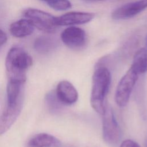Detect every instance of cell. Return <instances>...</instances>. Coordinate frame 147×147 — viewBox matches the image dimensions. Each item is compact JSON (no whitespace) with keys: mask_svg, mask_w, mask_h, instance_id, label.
Segmentation results:
<instances>
[{"mask_svg":"<svg viewBox=\"0 0 147 147\" xmlns=\"http://www.w3.org/2000/svg\"><path fill=\"white\" fill-rule=\"evenodd\" d=\"M102 115L103 139L107 144L112 146H117L121 140V129L109 105L105 104Z\"/></svg>","mask_w":147,"mask_h":147,"instance_id":"3957f363","label":"cell"},{"mask_svg":"<svg viewBox=\"0 0 147 147\" xmlns=\"http://www.w3.org/2000/svg\"><path fill=\"white\" fill-rule=\"evenodd\" d=\"M95 17L94 13L83 11H70L56 17L57 25L72 26L90 22Z\"/></svg>","mask_w":147,"mask_h":147,"instance_id":"9c48e42d","label":"cell"},{"mask_svg":"<svg viewBox=\"0 0 147 147\" xmlns=\"http://www.w3.org/2000/svg\"><path fill=\"white\" fill-rule=\"evenodd\" d=\"M60 37L63 43L72 49H80L85 45L87 41L85 31L74 26L65 29L61 33Z\"/></svg>","mask_w":147,"mask_h":147,"instance_id":"8992f818","label":"cell"},{"mask_svg":"<svg viewBox=\"0 0 147 147\" xmlns=\"http://www.w3.org/2000/svg\"><path fill=\"white\" fill-rule=\"evenodd\" d=\"M138 75L130 67L119 82L115 93V101L118 106L122 107L127 104L131 92L138 79Z\"/></svg>","mask_w":147,"mask_h":147,"instance_id":"5b68a950","label":"cell"},{"mask_svg":"<svg viewBox=\"0 0 147 147\" xmlns=\"http://www.w3.org/2000/svg\"><path fill=\"white\" fill-rule=\"evenodd\" d=\"M52 46V42L50 39L45 37H40L36 40L34 43V48L36 51L40 52H46L48 51Z\"/></svg>","mask_w":147,"mask_h":147,"instance_id":"9a60e30c","label":"cell"},{"mask_svg":"<svg viewBox=\"0 0 147 147\" xmlns=\"http://www.w3.org/2000/svg\"><path fill=\"white\" fill-rule=\"evenodd\" d=\"M132 68L138 74L145 73L147 71V49L145 48L139 49L134 53Z\"/></svg>","mask_w":147,"mask_h":147,"instance_id":"5bb4252c","label":"cell"},{"mask_svg":"<svg viewBox=\"0 0 147 147\" xmlns=\"http://www.w3.org/2000/svg\"><path fill=\"white\" fill-rule=\"evenodd\" d=\"M146 42H147V37H146Z\"/></svg>","mask_w":147,"mask_h":147,"instance_id":"7402d4cb","label":"cell"},{"mask_svg":"<svg viewBox=\"0 0 147 147\" xmlns=\"http://www.w3.org/2000/svg\"><path fill=\"white\" fill-rule=\"evenodd\" d=\"M111 82V74L105 67H98L92 75L90 103L93 109L102 115L105 104L104 100Z\"/></svg>","mask_w":147,"mask_h":147,"instance_id":"7a4b0ae2","label":"cell"},{"mask_svg":"<svg viewBox=\"0 0 147 147\" xmlns=\"http://www.w3.org/2000/svg\"><path fill=\"white\" fill-rule=\"evenodd\" d=\"M34 27L28 19H21L12 23L9 28L11 34L17 38H22L32 34Z\"/></svg>","mask_w":147,"mask_h":147,"instance_id":"7c38bea8","label":"cell"},{"mask_svg":"<svg viewBox=\"0 0 147 147\" xmlns=\"http://www.w3.org/2000/svg\"><path fill=\"white\" fill-rule=\"evenodd\" d=\"M55 93L59 100L64 105L74 104L78 99V92L76 88L67 80H62L58 83Z\"/></svg>","mask_w":147,"mask_h":147,"instance_id":"30bf717a","label":"cell"},{"mask_svg":"<svg viewBox=\"0 0 147 147\" xmlns=\"http://www.w3.org/2000/svg\"><path fill=\"white\" fill-rule=\"evenodd\" d=\"M47 3L51 8L59 11L66 10L72 6L69 0H52Z\"/></svg>","mask_w":147,"mask_h":147,"instance_id":"2e32d148","label":"cell"},{"mask_svg":"<svg viewBox=\"0 0 147 147\" xmlns=\"http://www.w3.org/2000/svg\"><path fill=\"white\" fill-rule=\"evenodd\" d=\"M88 1H102V0H88Z\"/></svg>","mask_w":147,"mask_h":147,"instance_id":"44dd1931","label":"cell"},{"mask_svg":"<svg viewBox=\"0 0 147 147\" xmlns=\"http://www.w3.org/2000/svg\"><path fill=\"white\" fill-rule=\"evenodd\" d=\"M147 8V0H138L126 3L116 9L111 13L114 20H126L131 18Z\"/></svg>","mask_w":147,"mask_h":147,"instance_id":"52a82bcc","label":"cell"},{"mask_svg":"<svg viewBox=\"0 0 147 147\" xmlns=\"http://www.w3.org/2000/svg\"><path fill=\"white\" fill-rule=\"evenodd\" d=\"M119 147H141L136 141L131 140H126L123 141Z\"/></svg>","mask_w":147,"mask_h":147,"instance_id":"ac0fdd59","label":"cell"},{"mask_svg":"<svg viewBox=\"0 0 147 147\" xmlns=\"http://www.w3.org/2000/svg\"><path fill=\"white\" fill-rule=\"evenodd\" d=\"M45 99L48 107L52 111L57 110L60 107V104L61 103L57 99L56 93L53 92H50L47 94Z\"/></svg>","mask_w":147,"mask_h":147,"instance_id":"e0dca14e","label":"cell"},{"mask_svg":"<svg viewBox=\"0 0 147 147\" xmlns=\"http://www.w3.org/2000/svg\"><path fill=\"white\" fill-rule=\"evenodd\" d=\"M23 96L14 104L7 105L0 116V136L7 131L14 123L22 110Z\"/></svg>","mask_w":147,"mask_h":147,"instance_id":"ba28073f","label":"cell"},{"mask_svg":"<svg viewBox=\"0 0 147 147\" xmlns=\"http://www.w3.org/2000/svg\"><path fill=\"white\" fill-rule=\"evenodd\" d=\"M61 141L55 136L48 133H39L29 140L28 147H60Z\"/></svg>","mask_w":147,"mask_h":147,"instance_id":"8fae6325","label":"cell"},{"mask_svg":"<svg viewBox=\"0 0 147 147\" xmlns=\"http://www.w3.org/2000/svg\"><path fill=\"white\" fill-rule=\"evenodd\" d=\"M41 1H44V2H46L47 3H48L49 2L52 1V0H41Z\"/></svg>","mask_w":147,"mask_h":147,"instance_id":"ffe728a7","label":"cell"},{"mask_svg":"<svg viewBox=\"0 0 147 147\" xmlns=\"http://www.w3.org/2000/svg\"><path fill=\"white\" fill-rule=\"evenodd\" d=\"M7 37L6 34L0 29V47L3 45L7 41Z\"/></svg>","mask_w":147,"mask_h":147,"instance_id":"d6986e66","label":"cell"},{"mask_svg":"<svg viewBox=\"0 0 147 147\" xmlns=\"http://www.w3.org/2000/svg\"><path fill=\"white\" fill-rule=\"evenodd\" d=\"M24 83L9 80L7 85V105H12L16 103L22 96V86Z\"/></svg>","mask_w":147,"mask_h":147,"instance_id":"4fadbf2b","label":"cell"},{"mask_svg":"<svg viewBox=\"0 0 147 147\" xmlns=\"http://www.w3.org/2000/svg\"><path fill=\"white\" fill-rule=\"evenodd\" d=\"M32 64V57L20 47H13L7 53L5 66L9 80L24 83L26 71Z\"/></svg>","mask_w":147,"mask_h":147,"instance_id":"6da1fadb","label":"cell"},{"mask_svg":"<svg viewBox=\"0 0 147 147\" xmlns=\"http://www.w3.org/2000/svg\"><path fill=\"white\" fill-rule=\"evenodd\" d=\"M24 15L34 27L44 32L53 33L58 27L56 17L39 9H28L24 11Z\"/></svg>","mask_w":147,"mask_h":147,"instance_id":"277c9868","label":"cell"}]
</instances>
